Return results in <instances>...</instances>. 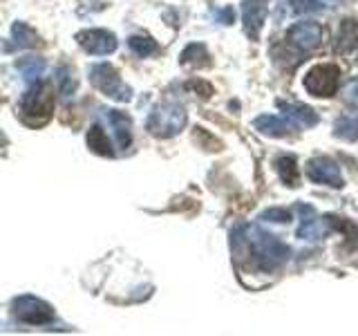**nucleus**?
Masks as SVG:
<instances>
[{
	"mask_svg": "<svg viewBox=\"0 0 358 336\" xmlns=\"http://www.w3.org/2000/svg\"><path fill=\"white\" fill-rule=\"evenodd\" d=\"M246 231H249L246 242H249V246H251V253L255 258V262L262 269H266V272L278 269L289 258V246L285 242H280L275 235L266 233L257 227H249Z\"/></svg>",
	"mask_w": 358,
	"mask_h": 336,
	"instance_id": "1",
	"label": "nucleus"
},
{
	"mask_svg": "<svg viewBox=\"0 0 358 336\" xmlns=\"http://www.w3.org/2000/svg\"><path fill=\"white\" fill-rule=\"evenodd\" d=\"M54 112V90L50 83H31L20 99V117L29 126H45Z\"/></svg>",
	"mask_w": 358,
	"mask_h": 336,
	"instance_id": "2",
	"label": "nucleus"
},
{
	"mask_svg": "<svg viewBox=\"0 0 358 336\" xmlns=\"http://www.w3.org/2000/svg\"><path fill=\"white\" fill-rule=\"evenodd\" d=\"M186 121L188 115L179 104H159L150 110L148 119H145V130L159 139H168L182 132Z\"/></svg>",
	"mask_w": 358,
	"mask_h": 336,
	"instance_id": "3",
	"label": "nucleus"
},
{
	"mask_svg": "<svg viewBox=\"0 0 358 336\" xmlns=\"http://www.w3.org/2000/svg\"><path fill=\"white\" fill-rule=\"evenodd\" d=\"M11 314L18 323L25 325H50L56 321V312L50 302L31 294L16 296L11 302Z\"/></svg>",
	"mask_w": 358,
	"mask_h": 336,
	"instance_id": "4",
	"label": "nucleus"
},
{
	"mask_svg": "<svg viewBox=\"0 0 358 336\" xmlns=\"http://www.w3.org/2000/svg\"><path fill=\"white\" fill-rule=\"evenodd\" d=\"M90 81L99 92H103L115 101H121V104L132 99V88L121 81L117 67H112L110 63H96L94 67H90Z\"/></svg>",
	"mask_w": 358,
	"mask_h": 336,
	"instance_id": "5",
	"label": "nucleus"
},
{
	"mask_svg": "<svg viewBox=\"0 0 358 336\" xmlns=\"http://www.w3.org/2000/svg\"><path fill=\"white\" fill-rule=\"evenodd\" d=\"M338 81H341V70L338 65L334 63H322L311 67L305 76V90L311 92L313 97H334V92L338 90Z\"/></svg>",
	"mask_w": 358,
	"mask_h": 336,
	"instance_id": "6",
	"label": "nucleus"
},
{
	"mask_svg": "<svg viewBox=\"0 0 358 336\" xmlns=\"http://www.w3.org/2000/svg\"><path fill=\"white\" fill-rule=\"evenodd\" d=\"M307 177L316 184L324 186H334V188H343L345 179L341 173V166L336 164L331 157H313L307 162Z\"/></svg>",
	"mask_w": 358,
	"mask_h": 336,
	"instance_id": "7",
	"label": "nucleus"
},
{
	"mask_svg": "<svg viewBox=\"0 0 358 336\" xmlns=\"http://www.w3.org/2000/svg\"><path fill=\"white\" fill-rule=\"evenodd\" d=\"M320 41H322V27L313 20L296 22V25H291L287 31V43L294 50H300V52L316 50L320 45Z\"/></svg>",
	"mask_w": 358,
	"mask_h": 336,
	"instance_id": "8",
	"label": "nucleus"
},
{
	"mask_svg": "<svg viewBox=\"0 0 358 336\" xmlns=\"http://www.w3.org/2000/svg\"><path fill=\"white\" fill-rule=\"evenodd\" d=\"M76 43L94 56H108L119 48L117 36L108 29H83L76 34Z\"/></svg>",
	"mask_w": 358,
	"mask_h": 336,
	"instance_id": "9",
	"label": "nucleus"
},
{
	"mask_svg": "<svg viewBox=\"0 0 358 336\" xmlns=\"http://www.w3.org/2000/svg\"><path fill=\"white\" fill-rule=\"evenodd\" d=\"M266 20V0H244L242 3V25L246 36L257 41Z\"/></svg>",
	"mask_w": 358,
	"mask_h": 336,
	"instance_id": "10",
	"label": "nucleus"
},
{
	"mask_svg": "<svg viewBox=\"0 0 358 336\" xmlns=\"http://www.w3.org/2000/svg\"><path fill=\"white\" fill-rule=\"evenodd\" d=\"M275 106L280 108V112H285V117L294 123L298 128H311L318 123V115L313 112V108L305 106V104H291V101H275Z\"/></svg>",
	"mask_w": 358,
	"mask_h": 336,
	"instance_id": "11",
	"label": "nucleus"
},
{
	"mask_svg": "<svg viewBox=\"0 0 358 336\" xmlns=\"http://www.w3.org/2000/svg\"><path fill=\"white\" fill-rule=\"evenodd\" d=\"M298 211L305 213V218L300 220L296 235L302 240H320L324 233H327V222L316 218V211L307 204H298Z\"/></svg>",
	"mask_w": 358,
	"mask_h": 336,
	"instance_id": "12",
	"label": "nucleus"
},
{
	"mask_svg": "<svg viewBox=\"0 0 358 336\" xmlns=\"http://www.w3.org/2000/svg\"><path fill=\"white\" fill-rule=\"evenodd\" d=\"M358 45V18H343L334 38L336 54H350Z\"/></svg>",
	"mask_w": 358,
	"mask_h": 336,
	"instance_id": "13",
	"label": "nucleus"
},
{
	"mask_svg": "<svg viewBox=\"0 0 358 336\" xmlns=\"http://www.w3.org/2000/svg\"><path fill=\"white\" fill-rule=\"evenodd\" d=\"M108 121L115 130V139L119 148H130L132 144V119L121 110H108Z\"/></svg>",
	"mask_w": 358,
	"mask_h": 336,
	"instance_id": "14",
	"label": "nucleus"
},
{
	"mask_svg": "<svg viewBox=\"0 0 358 336\" xmlns=\"http://www.w3.org/2000/svg\"><path fill=\"white\" fill-rule=\"evenodd\" d=\"M253 126L260 130L266 137H289L294 132V123H289L287 119H280L275 115H262L253 119Z\"/></svg>",
	"mask_w": 358,
	"mask_h": 336,
	"instance_id": "15",
	"label": "nucleus"
},
{
	"mask_svg": "<svg viewBox=\"0 0 358 336\" xmlns=\"http://www.w3.org/2000/svg\"><path fill=\"white\" fill-rule=\"evenodd\" d=\"M275 171L280 175V179L289 186V188H294L300 184V173H298V160L294 155H280L275 157Z\"/></svg>",
	"mask_w": 358,
	"mask_h": 336,
	"instance_id": "16",
	"label": "nucleus"
},
{
	"mask_svg": "<svg viewBox=\"0 0 358 336\" xmlns=\"http://www.w3.org/2000/svg\"><path fill=\"white\" fill-rule=\"evenodd\" d=\"M11 41H14V48L18 50H31V48H38L41 45V36L34 31L27 22H14L11 25Z\"/></svg>",
	"mask_w": 358,
	"mask_h": 336,
	"instance_id": "17",
	"label": "nucleus"
},
{
	"mask_svg": "<svg viewBox=\"0 0 358 336\" xmlns=\"http://www.w3.org/2000/svg\"><path fill=\"white\" fill-rule=\"evenodd\" d=\"M179 61L186 67H206L210 65V54L204 43H190L182 52V56H179Z\"/></svg>",
	"mask_w": 358,
	"mask_h": 336,
	"instance_id": "18",
	"label": "nucleus"
},
{
	"mask_svg": "<svg viewBox=\"0 0 358 336\" xmlns=\"http://www.w3.org/2000/svg\"><path fill=\"white\" fill-rule=\"evenodd\" d=\"M334 134L343 141H358V115H343L336 119Z\"/></svg>",
	"mask_w": 358,
	"mask_h": 336,
	"instance_id": "19",
	"label": "nucleus"
},
{
	"mask_svg": "<svg viewBox=\"0 0 358 336\" xmlns=\"http://www.w3.org/2000/svg\"><path fill=\"white\" fill-rule=\"evenodd\" d=\"M87 146L90 150L101 155V157H112L115 153H112V144L108 139V134L103 132V128L101 126H92L87 132Z\"/></svg>",
	"mask_w": 358,
	"mask_h": 336,
	"instance_id": "20",
	"label": "nucleus"
},
{
	"mask_svg": "<svg viewBox=\"0 0 358 336\" xmlns=\"http://www.w3.org/2000/svg\"><path fill=\"white\" fill-rule=\"evenodd\" d=\"M324 222H327V227L334 229V231H341L347 235V240H350V246L354 249V244L358 246V227L347 218H338V216H324Z\"/></svg>",
	"mask_w": 358,
	"mask_h": 336,
	"instance_id": "21",
	"label": "nucleus"
},
{
	"mask_svg": "<svg viewBox=\"0 0 358 336\" xmlns=\"http://www.w3.org/2000/svg\"><path fill=\"white\" fill-rule=\"evenodd\" d=\"M16 67L20 70V74L25 76L27 83H34V81H38V78H41V74L45 70V61L38 59V56H27V59L16 61Z\"/></svg>",
	"mask_w": 358,
	"mask_h": 336,
	"instance_id": "22",
	"label": "nucleus"
},
{
	"mask_svg": "<svg viewBox=\"0 0 358 336\" xmlns=\"http://www.w3.org/2000/svg\"><path fill=\"white\" fill-rule=\"evenodd\" d=\"M128 48L137 56H141V59H148V56L157 54V50H159L150 36H130L128 38Z\"/></svg>",
	"mask_w": 358,
	"mask_h": 336,
	"instance_id": "23",
	"label": "nucleus"
},
{
	"mask_svg": "<svg viewBox=\"0 0 358 336\" xmlns=\"http://www.w3.org/2000/svg\"><path fill=\"white\" fill-rule=\"evenodd\" d=\"M56 76H59V92L63 97H72L74 90H76V81H74V76L70 72V67H59Z\"/></svg>",
	"mask_w": 358,
	"mask_h": 336,
	"instance_id": "24",
	"label": "nucleus"
},
{
	"mask_svg": "<svg viewBox=\"0 0 358 336\" xmlns=\"http://www.w3.org/2000/svg\"><path fill=\"white\" fill-rule=\"evenodd\" d=\"M289 3L291 11H296V14H316V11H322L320 0H289Z\"/></svg>",
	"mask_w": 358,
	"mask_h": 336,
	"instance_id": "25",
	"label": "nucleus"
},
{
	"mask_svg": "<svg viewBox=\"0 0 358 336\" xmlns=\"http://www.w3.org/2000/svg\"><path fill=\"white\" fill-rule=\"evenodd\" d=\"M260 220L262 222H273V224H287V222H291V213L287 209L273 206V209H266L260 216Z\"/></svg>",
	"mask_w": 358,
	"mask_h": 336,
	"instance_id": "26",
	"label": "nucleus"
},
{
	"mask_svg": "<svg viewBox=\"0 0 358 336\" xmlns=\"http://www.w3.org/2000/svg\"><path fill=\"white\" fill-rule=\"evenodd\" d=\"M343 101L347 106L358 110V78H354V81H350L343 88Z\"/></svg>",
	"mask_w": 358,
	"mask_h": 336,
	"instance_id": "27",
	"label": "nucleus"
},
{
	"mask_svg": "<svg viewBox=\"0 0 358 336\" xmlns=\"http://www.w3.org/2000/svg\"><path fill=\"white\" fill-rule=\"evenodd\" d=\"M186 88H188V90H195V92H197L199 97H204V99H208V97L213 94V85H208L206 81H199V78H193V81H188Z\"/></svg>",
	"mask_w": 358,
	"mask_h": 336,
	"instance_id": "28",
	"label": "nucleus"
},
{
	"mask_svg": "<svg viewBox=\"0 0 358 336\" xmlns=\"http://www.w3.org/2000/svg\"><path fill=\"white\" fill-rule=\"evenodd\" d=\"M215 18H217V22H222V25H231V22H233V9L231 7L220 9L215 14Z\"/></svg>",
	"mask_w": 358,
	"mask_h": 336,
	"instance_id": "29",
	"label": "nucleus"
}]
</instances>
